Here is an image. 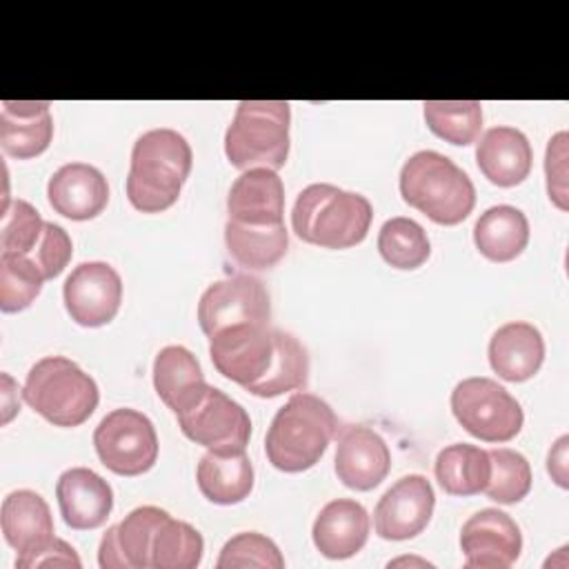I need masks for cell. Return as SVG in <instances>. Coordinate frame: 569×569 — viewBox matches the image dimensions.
I'll return each mask as SVG.
<instances>
[{"instance_id": "1", "label": "cell", "mask_w": 569, "mask_h": 569, "mask_svg": "<svg viewBox=\"0 0 569 569\" xmlns=\"http://www.w3.org/2000/svg\"><path fill=\"white\" fill-rule=\"evenodd\" d=\"M218 373L258 398L302 389L309 378L307 349L291 333L267 325H233L209 338Z\"/></svg>"}, {"instance_id": "2", "label": "cell", "mask_w": 569, "mask_h": 569, "mask_svg": "<svg viewBox=\"0 0 569 569\" xmlns=\"http://www.w3.org/2000/svg\"><path fill=\"white\" fill-rule=\"evenodd\" d=\"M193 153L187 138L173 129H151L131 149L127 198L142 213L169 209L191 173Z\"/></svg>"}, {"instance_id": "3", "label": "cell", "mask_w": 569, "mask_h": 569, "mask_svg": "<svg viewBox=\"0 0 569 569\" xmlns=\"http://www.w3.org/2000/svg\"><path fill=\"white\" fill-rule=\"evenodd\" d=\"M336 429V413L322 398L296 391L276 411L267 429V458L284 473L307 471L325 456Z\"/></svg>"}, {"instance_id": "4", "label": "cell", "mask_w": 569, "mask_h": 569, "mask_svg": "<svg viewBox=\"0 0 569 569\" xmlns=\"http://www.w3.org/2000/svg\"><path fill=\"white\" fill-rule=\"evenodd\" d=\"M371 202L336 184L313 182L305 187L291 209L296 236L325 249H349L367 238L371 227Z\"/></svg>"}, {"instance_id": "5", "label": "cell", "mask_w": 569, "mask_h": 569, "mask_svg": "<svg viewBox=\"0 0 569 569\" xmlns=\"http://www.w3.org/2000/svg\"><path fill=\"white\" fill-rule=\"evenodd\" d=\"M402 200L438 224L462 222L476 204L471 178L438 151H416L400 169Z\"/></svg>"}, {"instance_id": "6", "label": "cell", "mask_w": 569, "mask_h": 569, "mask_svg": "<svg viewBox=\"0 0 569 569\" xmlns=\"http://www.w3.org/2000/svg\"><path fill=\"white\" fill-rule=\"evenodd\" d=\"M22 398L56 427H78L100 402L96 380L64 356L40 358L27 373Z\"/></svg>"}, {"instance_id": "7", "label": "cell", "mask_w": 569, "mask_h": 569, "mask_svg": "<svg viewBox=\"0 0 569 569\" xmlns=\"http://www.w3.org/2000/svg\"><path fill=\"white\" fill-rule=\"evenodd\" d=\"M291 109L284 100H242L224 133V153L236 169H280L289 156Z\"/></svg>"}, {"instance_id": "8", "label": "cell", "mask_w": 569, "mask_h": 569, "mask_svg": "<svg viewBox=\"0 0 569 569\" xmlns=\"http://www.w3.org/2000/svg\"><path fill=\"white\" fill-rule=\"evenodd\" d=\"M451 411L465 431L485 442H507L520 433L525 422L520 402L485 376L465 378L453 387Z\"/></svg>"}, {"instance_id": "9", "label": "cell", "mask_w": 569, "mask_h": 569, "mask_svg": "<svg viewBox=\"0 0 569 569\" xmlns=\"http://www.w3.org/2000/svg\"><path fill=\"white\" fill-rule=\"evenodd\" d=\"M100 462L118 476H142L158 460V433L153 422L129 407L109 411L93 431Z\"/></svg>"}, {"instance_id": "10", "label": "cell", "mask_w": 569, "mask_h": 569, "mask_svg": "<svg viewBox=\"0 0 569 569\" xmlns=\"http://www.w3.org/2000/svg\"><path fill=\"white\" fill-rule=\"evenodd\" d=\"M176 418L182 433L207 451L238 453L251 438V418L244 407L211 385L191 409Z\"/></svg>"}, {"instance_id": "11", "label": "cell", "mask_w": 569, "mask_h": 569, "mask_svg": "<svg viewBox=\"0 0 569 569\" xmlns=\"http://www.w3.org/2000/svg\"><path fill=\"white\" fill-rule=\"evenodd\" d=\"M269 316V293L249 273H236L209 284L198 302V322L209 338L233 325H267Z\"/></svg>"}, {"instance_id": "12", "label": "cell", "mask_w": 569, "mask_h": 569, "mask_svg": "<svg viewBox=\"0 0 569 569\" xmlns=\"http://www.w3.org/2000/svg\"><path fill=\"white\" fill-rule=\"evenodd\" d=\"M64 309L80 327H102L111 322L122 302L120 273L107 262H80L62 287Z\"/></svg>"}, {"instance_id": "13", "label": "cell", "mask_w": 569, "mask_h": 569, "mask_svg": "<svg viewBox=\"0 0 569 569\" xmlns=\"http://www.w3.org/2000/svg\"><path fill=\"white\" fill-rule=\"evenodd\" d=\"M436 493L420 473L396 480L373 509L376 533L385 540H409L425 531L433 516Z\"/></svg>"}, {"instance_id": "14", "label": "cell", "mask_w": 569, "mask_h": 569, "mask_svg": "<svg viewBox=\"0 0 569 569\" xmlns=\"http://www.w3.org/2000/svg\"><path fill=\"white\" fill-rule=\"evenodd\" d=\"M460 549L467 569H507L522 551V533L509 513L489 507L462 525Z\"/></svg>"}, {"instance_id": "15", "label": "cell", "mask_w": 569, "mask_h": 569, "mask_svg": "<svg viewBox=\"0 0 569 569\" xmlns=\"http://www.w3.org/2000/svg\"><path fill=\"white\" fill-rule=\"evenodd\" d=\"M169 513L160 507H136L118 525L109 527L98 547L102 569H149L151 540Z\"/></svg>"}, {"instance_id": "16", "label": "cell", "mask_w": 569, "mask_h": 569, "mask_svg": "<svg viewBox=\"0 0 569 569\" xmlns=\"http://www.w3.org/2000/svg\"><path fill=\"white\" fill-rule=\"evenodd\" d=\"M333 467L345 487L369 491L387 478L391 469V453L378 431L356 425L340 433Z\"/></svg>"}, {"instance_id": "17", "label": "cell", "mask_w": 569, "mask_h": 569, "mask_svg": "<svg viewBox=\"0 0 569 569\" xmlns=\"http://www.w3.org/2000/svg\"><path fill=\"white\" fill-rule=\"evenodd\" d=\"M47 198L56 213L69 220H91L104 211L109 184L93 164L69 162L49 178Z\"/></svg>"}, {"instance_id": "18", "label": "cell", "mask_w": 569, "mask_h": 569, "mask_svg": "<svg viewBox=\"0 0 569 569\" xmlns=\"http://www.w3.org/2000/svg\"><path fill=\"white\" fill-rule=\"evenodd\" d=\"M56 498L62 520L71 529H96L104 525L113 509L109 482L87 467H71L60 473Z\"/></svg>"}, {"instance_id": "19", "label": "cell", "mask_w": 569, "mask_h": 569, "mask_svg": "<svg viewBox=\"0 0 569 569\" xmlns=\"http://www.w3.org/2000/svg\"><path fill=\"white\" fill-rule=\"evenodd\" d=\"M229 220L242 224H282L284 184L273 169L256 167L236 178L227 196Z\"/></svg>"}, {"instance_id": "20", "label": "cell", "mask_w": 569, "mask_h": 569, "mask_svg": "<svg viewBox=\"0 0 569 569\" xmlns=\"http://www.w3.org/2000/svg\"><path fill=\"white\" fill-rule=\"evenodd\" d=\"M311 538L325 558H351L365 547L369 538V513L360 502L351 498L331 500L316 516Z\"/></svg>"}, {"instance_id": "21", "label": "cell", "mask_w": 569, "mask_h": 569, "mask_svg": "<svg viewBox=\"0 0 569 569\" xmlns=\"http://www.w3.org/2000/svg\"><path fill=\"white\" fill-rule=\"evenodd\" d=\"M489 365L507 382L533 378L545 360V340L538 327L513 320L498 327L489 340Z\"/></svg>"}, {"instance_id": "22", "label": "cell", "mask_w": 569, "mask_h": 569, "mask_svg": "<svg viewBox=\"0 0 569 569\" xmlns=\"http://www.w3.org/2000/svg\"><path fill=\"white\" fill-rule=\"evenodd\" d=\"M47 100H4L0 104V144L18 160L40 156L53 138Z\"/></svg>"}, {"instance_id": "23", "label": "cell", "mask_w": 569, "mask_h": 569, "mask_svg": "<svg viewBox=\"0 0 569 569\" xmlns=\"http://www.w3.org/2000/svg\"><path fill=\"white\" fill-rule=\"evenodd\" d=\"M476 162L491 184L516 187L529 176L533 151L520 129L491 127L476 147Z\"/></svg>"}, {"instance_id": "24", "label": "cell", "mask_w": 569, "mask_h": 569, "mask_svg": "<svg viewBox=\"0 0 569 569\" xmlns=\"http://www.w3.org/2000/svg\"><path fill=\"white\" fill-rule=\"evenodd\" d=\"M153 387L176 416L191 409L209 389L200 362L180 345H169L158 351L153 360Z\"/></svg>"}, {"instance_id": "25", "label": "cell", "mask_w": 569, "mask_h": 569, "mask_svg": "<svg viewBox=\"0 0 569 569\" xmlns=\"http://www.w3.org/2000/svg\"><path fill=\"white\" fill-rule=\"evenodd\" d=\"M4 540L20 553L36 551L53 538V518L47 500L31 491L18 489L4 496L0 509Z\"/></svg>"}, {"instance_id": "26", "label": "cell", "mask_w": 569, "mask_h": 569, "mask_svg": "<svg viewBox=\"0 0 569 569\" xmlns=\"http://www.w3.org/2000/svg\"><path fill=\"white\" fill-rule=\"evenodd\" d=\"M200 493L213 505H238L253 489V465L247 451H207L196 469Z\"/></svg>"}, {"instance_id": "27", "label": "cell", "mask_w": 569, "mask_h": 569, "mask_svg": "<svg viewBox=\"0 0 569 569\" xmlns=\"http://www.w3.org/2000/svg\"><path fill=\"white\" fill-rule=\"evenodd\" d=\"M473 242L491 262L516 260L529 242V220L511 204L489 207L473 224Z\"/></svg>"}, {"instance_id": "28", "label": "cell", "mask_w": 569, "mask_h": 569, "mask_svg": "<svg viewBox=\"0 0 569 569\" xmlns=\"http://www.w3.org/2000/svg\"><path fill=\"white\" fill-rule=\"evenodd\" d=\"M224 242L229 256L247 269H271L280 262L289 247V233L282 224H242L227 220Z\"/></svg>"}, {"instance_id": "29", "label": "cell", "mask_w": 569, "mask_h": 569, "mask_svg": "<svg viewBox=\"0 0 569 569\" xmlns=\"http://www.w3.org/2000/svg\"><path fill=\"white\" fill-rule=\"evenodd\" d=\"M433 473L438 485L449 496L482 493L491 476L489 451L467 442L449 445L438 451L433 462Z\"/></svg>"}, {"instance_id": "30", "label": "cell", "mask_w": 569, "mask_h": 569, "mask_svg": "<svg viewBox=\"0 0 569 569\" xmlns=\"http://www.w3.org/2000/svg\"><path fill=\"white\" fill-rule=\"evenodd\" d=\"M204 540L198 529L184 520L167 516L151 540L153 569H193L200 565Z\"/></svg>"}, {"instance_id": "31", "label": "cell", "mask_w": 569, "mask_h": 569, "mask_svg": "<svg viewBox=\"0 0 569 569\" xmlns=\"http://www.w3.org/2000/svg\"><path fill=\"white\" fill-rule=\"evenodd\" d=\"M378 251L382 260L396 269H418L431 256V244L425 229L405 216L389 218L378 231Z\"/></svg>"}, {"instance_id": "32", "label": "cell", "mask_w": 569, "mask_h": 569, "mask_svg": "<svg viewBox=\"0 0 569 569\" xmlns=\"http://www.w3.org/2000/svg\"><path fill=\"white\" fill-rule=\"evenodd\" d=\"M427 127L451 144H471L482 129V104L478 100H427Z\"/></svg>"}, {"instance_id": "33", "label": "cell", "mask_w": 569, "mask_h": 569, "mask_svg": "<svg viewBox=\"0 0 569 569\" xmlns=\"http://www.w3.org/2000/svg\"><path fill=\"white\" fill-rule=\"evenodd\" d=\"M44 273L27 253L0 256V309L16 313L27 309L42 291Z\"/></svg>"}, {"instance_id": "34", "label": "cell", "mask_w": 569, "mask_h": 569, "mask_svg": "<svg viewBox=\"0 0 569 569\" xmlns=\"http://www.w3.org/2000/svg\"><path fill=\"white\" fill-rule=\"evenodd\" d=\"M491 476L485 487L487 498L500 505L520 502L531 489V467L520 451L496 447L489 449Z\"/></svg>"}, {"instance_id": "35", "label": "cell", "mask_w": 569, "mask_h": 569, "mask_svg": "<svg viewBox=\"0 0 569 569\" xmlns=\"http://www.w3.org/2000/svg\"><path fill=\"white\" fill-rule=\"evenodd\" d=\"M216 567L218 569H242V567L282 569L284 558L271 538L258 531H242L224 542L216 560Z\"/></svg>"}, {"instance_id": "36", "label": "cell", "mask_w": 569, "mask_h": 569, "mask_svg": "<svg viewBox=\"0 0 569 569\" xmlns=\"http://www.w3.org/2000/svg\"><path fill=\"white\" fill-rule=\"evenodd\" d=\"M44 220L27 200H11L2 207L0 249L2 253H31L40 242Z\"/></svg>"}, {"instance_id": "37", "label": "cell", "mask_w": 569, "mask_h": 569, "mask_svg": "<svg viewBox=\"0 0 569 569\" xmlns=\"http://www.w3.org/2000/svg\"><path fill=\"white\" fill-rule=\"evenodd\" d=\"M71 253H73V244L69 233L56 222H44L40 242L29 256L38 262L44 278L53 280L64 271V267L71 260Z\"/></svg>"}, {"instance_id": "38", "label": "cell", "mask_w": 569, "mask_h": 569, "mask_svg": "<svg viewBox=\"0 0 569 569\" xmlns=\"http://www.w3.org/2000/svg\"><path fill=\"white\" fill-rule=\"evenodd\" d=\"M567 140L565 131H558L545 153V173H547V193L551 202L567 211Z\"/></svg>"}, {"instance_id": "39", "label": "cell", "mask_w": 569, "mask_h": 569, "mask_svg": "<svg viewBox=\"0 0 569 569\" xmlns=\"http://www.w3.org/2000/svg\"><path fill=\"white\" fill-rule=\"evenodd\" d=\"M16 567L18 569H33V567H73V569H80L82 562H80L76 549L69 542L53 536L49 542H44L36 551L20 553L16 558Z\"/></svg>"}, {"instance_id": "40", "label": "cell", "mask_w": 569, "mask_h": 569, "mask_svg": "<svg viewBox=\"0 0 569 569\" xmlns=\"http://www.w3.org/2000/svg\"><path fill=\"white\" fill-rule=\"evenodd\" d=\"M567 442L569 438L560 436L547 458V469L560 487H567Z\"/></svg>"}]
</instances>
